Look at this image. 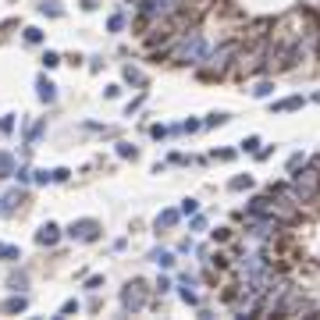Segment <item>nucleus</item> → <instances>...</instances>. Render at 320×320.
<instances>
[{
  "mask_svg": "<svg viewBox=\"0 0 320 320\" xmlns=\"http://www.w3.org/2000/svg\"><path fill=\"white\" fill-rule=\"evenodd\" d=\"M196 210H199V203H196V199H185V203H181V210H178V214H196Z\"/></svg>",
  "mask_w": 320,
  "mask_h": 320,
  "instance_id": "25",
  "label": "nucleus"
},
{
  "mask_svg": "<svg viewBox=\"0 0 320 320\" xmlns=\"http://www.w3.org/2000/svg\"><path fill=\"white\" fill-rule=\"evenodd\" d=\"M36 181H39V185H47V181H54V171H36Z\"/></svg>",
  "mask_w": 320,
  "mask_h": 320,
  "instance_id": "28",
  "label": "nucleus"
},
{
  "mask_svg": "<svg viewBox=\"0 0 320 320\" xmlns=\"http://www.w3.org/2000/svg\"><path fill=\"white\" fill-rule=\"evenodd\" d=\"M253 185V178L249 174H239V178H232V192H242V189H249Z\"/></svg>",
  "mask_w": 320,
  "mask_h": 320,
  "instance_id": "18",
  "label": "nucleus"
},
{
  "mask_svg": "<svg viewBox=\"0 0 320 320\" xmlns=\"http://www.w3.org/2000/svg\"><path fill=\"white\" fill-rule=\"evenodd\" d=\"M11 128H14V118H4V121H0V132H4V135H7V132H11Z\"/></svg>",
  "mask_w": 320,
  "mask_h": 320,
  "instance_id": "33",
  "label": "nucleus"
},
{
  "mask_svg": "<svg viewBox=\"0 0 320 320\" xmlns=\"http://www.w3.org/2000/svg\"><path fill=\"white\" fill-rule=\"evenodd\" d=\"M25 306H29V299H25V295L18 292V295H11V299H4V306H0V313H21Z\"/></svg>",
  "mask_w": 320,
  "mask_h": 320,
  "instance_id": "9",
  "label": "nucleus"
},
{
  "mask_svg": "<svg viewBox=\"0 0 320 320\" xmlns=\"http://www.w3.org/2000/svg\"><path fill=\"white\" fill-rule=\"evenodd\" d=\"M21 203H25V192H18V189H14V192H7V196H4V207H0V214H14Z\"/></svg>",
  "mask_w": 320,
  "mask_h": 320,
  "instance_id": "8",
  "label": "nucleus"
},
{
  "mask_svg": "<svg viewBox=\"0 0 320 320\" xmlns=\"http://www.w3.org/2000/svg\"><path fill=\"white\" fill-rule=\"evenodd\" d=\"M100 285H103V278H89V281H85V288H89V292H96Z\"/></svg>",
  "mask_w": 320,
  "mask_h": 320,
  "instance_id": "32",
  "label": "nucleus"
},
{
  "mask_svg": "<svg viewBox=\"0 0 320 320\" xmlns=\"http://www.w3.org/2000/svg\"><path fill=\"white\" fill-rule=\"evenodd\" d=\"M214 239H217V242H228V239H232V228H217V232H214Z\"/></svg>",
  "mask_w": 320,
  "mask_h": 320,
  "instance_id": "29",
  "label": "nucleus"
},
{
  "mask_svg": "<svg viewBox=\"0 0 320 320\" xmlns=\"http://www.w3.org/2000/svg\"><path fill=\"white\" fill-rule=\"evenodd\" d=\"M121 25H125V14H114L110 18V32H121Z\"/></svg>",
  "mask_w": 320,
  "mask_h": 320,
  "instance_id": "27",
  "label": "nucleus"
},
{
  "mask_svg": "<svg viewBox=\"0 0 320 320\" xmlns=\"http://www.w3.org/2000/svg\"><path fill=\"white\" fill-rule=\"evenodd\" d=\"M118 157H132L135 160V146H132V143H118Z\"/></svg>",
  "mask_w": 320,
  "mask_h": 320,
  "instance_id": "22",
  "label": "nucleus"
},
{
  "mask_svg": "<svg viewBox=\"0 0 320 320\" xmlns=\"http://www.w3.org/2000/svg\"><path fill=\"white\" fill-rule=\"evenodd\" d=\"M174 224H178V210H164V214L157 217V232L160 228L167 232V228H174Z\"/></svg>",
  "mask_w": 320,
  "mask_h": 320,
  "instance_id": "12",
  "label": "nucleus"
},
{
  "mask_svg": "<svg viewBox=\"0 0 320 320\" xmlns=\"http://www.w3.org/2000/svg\"><path fill=\"white\" fill-rule=\"evenodd\" d=\"M36 89H39V100H43V103H54V100H57V85L47 79V75L36 82Z\"/></svg>",
  "mask_w": 320,
  "mask_h": 320,
  "instance_id": "7",
  "label": "nucleus"
},
{
  "mask_svg": "<svg viewBox=\"0 0 320 320\" xmlns=\"http://www.w3.org/2000/svg\"><path fill=\"white\" fill-rule=\"evenodd\" d=\"M270 93H274V85H270V82H260V85L253 89V96H260V100H263V96H270Z\"/></svg>",
  "mask_w": 320,
  "mask_h": 320,
  "instance_id": "20",
  "label": "nucleus"
},
{
  "mask_svg": "<svg viewBox=\"0 0 320 320\" xmlns=\"http://www.w3.org/2000/svg\"><path fill=\"white\" fill-rule=\"evenodd\" d=\"M125 79L132 82V85H143V72H139V68H132V64H128V68H125Z\"/></svg>",
  "mask_w": 320,
  "mask_h": 320,
  "instance_id": "19",
  "label": "nucleus"
},
{
  "mask_svg": "<svg viewBox=\"0 0 320 320\" xmlns=\"http://www.w3.org/2000/svg\"><path fill=\"white\" fill-rule=\"evenodd\" d=\"M68 235H72L75 242H96V239H100V224L89 221V217H85V221H72Z\"/></svg>",
  "mask_w": 320,
  "mask_h": 320,
  "instance_id": "5",
  "label": "nucleus"
},
{
  "mask_svg": "<svg viewBox=\"0 0 320 320\" xmlns=\"http://www.w3.org/2000/svg\"><path fill=\"white\" fill-rule=\"evenodd\" d=\"M224 121H228V114H210L207 118V125H224Z\"/></svg>",
  "mask_w": 320,
  "mask_h": 320,
  "instance_id": "31",
  "label": "nucleus"
},
{
  "mask_svg": "<svg viewBox=\"0 0 320 320\" xmlns=\"http://www.w3.org/2000/svg\"><path fill=\"white\" fill-rule=\"evenodd\" d=\"M43 128H47V121H36V125H32V128H29V135H25V143H29V146H32V143H36V139H39V135H43Z\"/></svg>",
  "mask_w": 320,
  "mask_h": 320,
  "instance_id": "16",
  "label": "nucleus"
},
{
  "mask_svg": "<svg viewBox=\"0 0 320 320\" xmlns=\"http://www.w3.org/2000/svg\"><path fill=\"white\" fill-rule=\"evenodd\" d=\"M68 313H79V303H75V299H68V303L61 306V317H68Z\"/></svg>",
  "mask_w": 320,
  "mask_h": 320,
  "instance_id": "26",
  "label": "nucleus"
},
{
  "mask_svg": "<svg viewBox=\"0 0 320 320\" xmlns=\"http://www.w3.org/2000/svg\"><path fill=\"white\" fill-rule=\"evenodd\" d=\"M239 57V43H224V47H217L214 54H207L199 64H203V75L207 79H221L228 68H232V61Z\"/></svg>",
  "mask_w": 320,
  "mask_h": 320,
  "instance_id": "2",
  "label": "nucleus"
},
{
  "mask_svg": "<svg viewBox=\"0 0 320 320\" xmlns=\"http://www.w3.org/2000/svg\"><path fill=\"white\" fill-rule=\"evenodd\" d=\"M295 107H303V96H288V100L274 103V110H295Z\"/></svg>",
  "mask_w": 320,
  "mask_h": 320,
  "instance_id": "14",
  "label": "nucleus"
},
{
  "mask_svg": "<svg viewBox=\"0 0 320 320\" xmlns=\"http://www.w3.org/2000/svg\"><path fill=\"white\" fill-rule=\"evenodd\" d=\"M39 39H43L39 29H25V43H39Z\"/></svg>",
  "mask_w": 320,
  "mask_h": 320,
  "instance_id": "24",
  "label": "nucleus"
},
{
  "mask_svg": "<svg viewBox=\"0 0 320 320\" xmlns=\"http://www.w3.org/2000/svg\"><path fill=\"white\" fill-rule=\"evenodd\" d=\"M11 174H14V157L0 150V178H11Z\"/></svg>",
  "mask_w": 320,
  "mask_h": 320,
  "instance_id": "13",
  "label": "nucleus"
},
{
  "mask_svg": "<svg viewBox=\"0 0 320 320\" xmlns=\"http://www.w3.org/2000/svg\"><path fill=\"white\" fill-rule=\"evenodd\" d=\"M57 239H61V228H57V224H43V228L36 232V242H39V245H54Z\"/></svg>",
  "mask_w": 320,
  "mask_h": 320,
  "instance_id": "6",
  "label": "nucleus"
},
{
  "mask_svg": "<svg viewBox=\"0 0 320 320\" xmlns=\"http://www.w3.org/2000/svg\"><path fill=\"white\" fill-rule=\"evenodd\" d=\"M43 64H47V68H57V64H61V57H57L54 50H47V54H43Z\"/></svg>",
  "mask_w": 320,
  "mask_h": 320,
  "instance_id": "23",
  "label": "nucleus"
},
{
  "mask_svg": "<svg viewBox=\"0 0 320 320\" xmlns=\"http://www.w3.org/2000/svg\"><path fill=\"white\" fill-rule=\"evenodd\" d=\"M0 260H21L18 245H4V242H0Z\"/></svg>",
  "mask_w": 320,
  "mask_h": 320,
  "instance_id": "17",
  "label": "nucleus"
},
{
  "mask_svg": "<svg viewBox=\"0 0 320 320\" xmlns=\"http://www.w3.org/2000/svg\"><path fill=\"white\" fill-rule=\"evenodd\" d=\"M39 11H43V14H50V18H61V7H57V0H43V4H39Z\"/></svg>",
  "mask_w": 320,
  "mask_h": 320,
  "instance_id": "15",
  "label": "nucleus"
},
{
  "mask_svg": "<svg viewBox=\"0 0 320 320\" xmlns=\"http://www.w3.org/2000/svg\"><path fill=\"white\" fill-rule=\"evenodd\" d=\"M150 260H153L157 267H164V270H167V267H174V253H167V249H153V253H150Z\"/></svg>",
  "mask_w": 320,
  "mask_h": 320,
  "instance_id": "11",
  "label": "nucleus"
},
{
  "mask_svg": "<svg viewBox=\"0 0 320 320\" xmlns=\"http://www.w3.org/2000/svg\"><path fill=\"white\" fill-rule=\"evenodd\" d=\"M178 295H181V299H185L189 306H196V303H199V288H196V281H189V278H185V281H181V292H178Z\"/></svg>",
  "mask_w": 320,
  "mask_h": 320,
  "instance_id": "10",
  "label": "nucleus"
},
{
  "mask_svg": "<svg viewBox=\"0 0 320 320\" xmlns=\"http://www.w3.org/2000/svg\"><path fill=\"white\" fill-rule=\"evenodd\" d=\"M303 164H306V157H303V153H295V157L288 160V171H295V167H303Z\"/></svg>",
  "mask_w": 320,
  "mask_h": 320,
  "instance_id": "30",
  "label": "nucleus"
},
{
  "mask_svg": "<svg viewBox=\"0 0 320 320\" xmlns=\"http://www.w3.org/2000/svg\"><path fill=\"white\" fill-rule=\"evenodd\" d=\"M7 285L18 292V288H25V285H29V278H25V274H11V281H7Z\"/></svg>",
  "mask_w": 320,
  "mask_h": 320,
  "instance_id": "21",
  "label": "nucleus"
},
{
  "mask_svg": "<svg viewBox=\"0 0 320 320\" xmlns=\"http://www.w3.org/2000/svg\"><path fill=\"white\" fill-rule=\"evenodd\" d=\"M146 299H150V285H146V281H128V285L121 288V306H125L128 313H139V310L146 306Z\"/></svg>",
  "mask_w": 320,
  "mask_h": 320,
  "instance_id": "4",
  "label": "nucleus"
},
{
  "mask_svg": "<svg viewBox=\"0 0 320 320\" xmlns=\"http://www.w3.org/2000/svg\"><path fill=\"white\" fill-rule=\"evenodd\" d=\"M292 192L299 196V203H313L320 196V167H295Z\"/></svg>",
  "mask_w": 320,
  "mask_h": 320,
  "instance_id": "3",
  "label": "nucleus"
},
{
  "mask_svg": "<svg viewBox=\"0 0 320 320\" xmlns=\"http://www.w3.org/2000/svg\"><path fill=\"white\" fill-rule=\"evenodd\" d=\"M203 57H207V43H203V32H196V29H189L178 39V47L171 50V61L174 64H199Z\"/></svg>",
  "mask_w": 320,
  "mask_h": 320,
  "instance_id": "1",
  "label": "nucleus"
}]
</instances>
